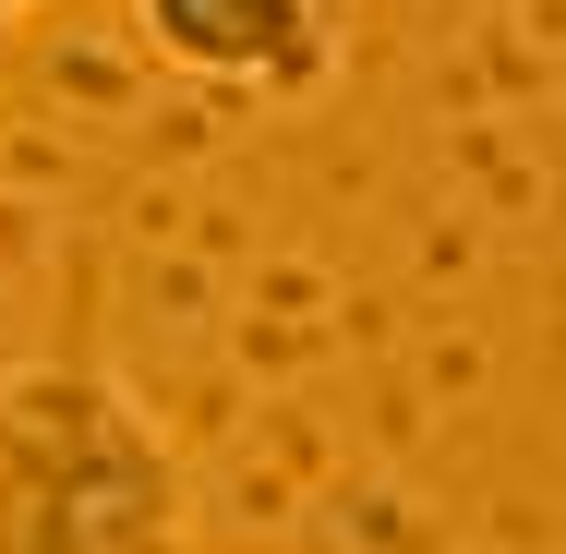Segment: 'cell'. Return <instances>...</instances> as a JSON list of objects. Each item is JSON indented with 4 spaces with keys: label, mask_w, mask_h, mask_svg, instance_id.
I'll return each instance as SVG.
<instances>
[{
    "label": "cell",
    "mask_w": 566,
    "mask_h": 554,
    "mask_svg": "<svg viewBox=\"0 0 566 554\" xmlns=\"http://www.w3.org/2000/svg\"><path fill=\"white\" fill-rule=\"evenodd\" d=\"M12 12H36V0H12Z\"/></svg>",
    "instance_id": "cell-3"
},
{
    "label": "cell",
    "mask_w": 566,
    "mask_h": 554,
    "mask_svg": "<svg viewBox=\"0 0 566 554\" xmlns=\"http://www.w3.org/2000/svg\"><path fill=\"white\" fill-rule=\"evenodd\" d=\"M0 12H12V0H0Z\"/></svg>",
    "instance_id": "cell-4"
},
{
    "label": "cell",
    "mask_w": 566,
    "mask_h": 554,
    "mask_svg": "<svg viewBox=\"0 0 566 554\" xmlns=\"http://www.w3.org/2000/svg\"><path fill=\"white\" fill-rule=\"evenodd\" d=\"M0 554H193V482L120 374H0Z\"/></svg>",
    "instance_id": "cell-1"
},
{
    "label": "cell",
    "mask_w": 566,
    "mask_h": 554,
    "mask_svg": "<svg viewBox=\"0 0 566 554\" xmlns=\"http://www.w3.org/2000/svg\"><path fill=\"white\" fill-rule=\"evenodd\" d=\"M133 36L218 97H314L338 73V12L326 0H133Z\"/></svg>",
    "instance_id": "cell-2"
}]
</instances>
